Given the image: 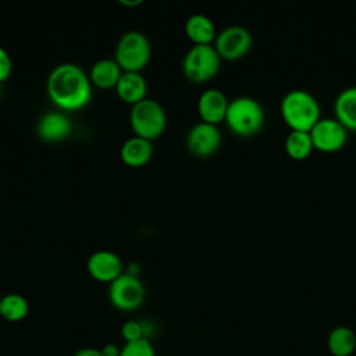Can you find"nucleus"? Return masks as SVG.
Wrapping results in <instances>:
<instances>
[{
	"label": "nucleus",
	"instance_id": "nucleus-26",
	"mask_svg": "<svg viewBox=\"0 0 356 356\" xmlns=\"http://www.w3.org/2000/svg\"><path fill=\"white\" fill-rule=\"evenodd\" d=\"M140 323H142V328H143V338L150 339L154 335V332H156L154 324L152 321H147V320L140 321Z\"/></svg>",
	"mask_w": 356,
	"mask_h": 356
},
{
	"label": "nucleus",
	"instance_id": "nucleus-8",
	"mask_svg": "<svg viewBox=\"0 0 356 356\" xmlns=\"http://www.w3.org/2000/svg\"><path fill=\"white\" fill-rule=\"evenodd\" d=\"M214 47L221 58L234 61L248 54L252 47V35L241 25H231L217 33Z\"/></svg>",
	"mask_w": 356,
	"mask_h": 356
},
{
	"label": "nucleus",
	"instance_id": "nucleus-21",
	"mask_svg": "<svg viewBox=\"0 0 356 356\" xmlns=\"http://www.w3.org/2000/svg\"><path fill=\"white\" fill-rule=\"evenodd\" d=\"M29 305L28 300L19 293H7L1 298L0 316L11 323L24 320L28 316Z\"/></svg>",
	"mask_w": 356,
	"mask_h": 356
},
{
	"label": "nucleus",
	"instance_id": "nucleus-2",
	"mask_svg": "<svg viewBox=\"0 0 356 356\" xmlns=\"http://www.w3.org/2000/svg\"><path fill=\"white\" fill-rule=\"evenodd\" d=\"M280 110L282 120L291 131L310 132L321 118L318 102L305 89H292L286 92L281 100Z\"/></svg>",
	"mask_w": 356,
	"mask_h": 356
},
{
	"label": "nucleus",
	"instance_id": "nucleus-22",
	"mask_svg": "<svg viewBox=\"0 0 356 356\" xmlns=\"http://www.w3.org/2000/svg\"><path fill=\"white\" fill-rule=\"evenodd\" d=\"M120 356H156V352L150 339L142 338L134 342H125Z\"/></svg>",
	"mask_w": 356,
	"mask_h": 356
},
{
	"label": "nucleus",
	"instance_id": "nucleus-7",
	"mask_svg": "<svg viewBox=\"0 0 356 356\" xmlns=\"http://www.w3.org/2000/svg\"><path fill=\"white\" fill-rule=\"evenodd\" d=\"M110 303L122 312L138 309L145 300V286L138 275L122 273L108 285Z\"/></svg>",
	"mask_w": 356,
	"mask_h": 356
},
{
	"label": "nucleus",
	"instance_id": "nucleus-17",
	"mask_svg": "<svg viewBox=\"0 0 356 356\" xmlns=\"http://www.w3.org/2000/svg\"><path fill=\"white\" fill-rule=\"evenodd\" d=\"M122 72L115 58H100L90 67L89 79L95 86L102 89L115 88Z\"/></svg>",
	"mask_w": 356,
	"mask_h": 356
},
{
	"label": "nucleus",
	"instance_id": "nucleus-24",
	"mask_svg": "<svg viewBox=\"0 0 356 356\" xmlns=\"http://www.w3.org/2000/svg\"><path fill=\"white\" fill-rule=\"evenodd\" d=\"M13 70V61L8 51L0 46V83L4 82Z\"/></svg>",
	"mask_w": 356,
	"mask_h": 356
},
{
	"label": "nucleus",
	"instance_id": "nucleus-25",
	"mask_svg": "<svg viewBox=\"0 0 356 356\" xmlns=\"http://www.w3.org/2000/svg\"><path fill=\"white\" fill-rule=\"evenodd\" d=\"M100 352L103 356H120L121 348L115 343H106L103 348H100Z\"/></svg>",
	"mask_w": 356,
	"mask_h": 356
},
{
	"label": "nucleus",
	"instance_id": "nucleus-4",
	"mask_svg": "<svg viewBox=\"0 0 356 356\" xmlns=\"http://www.w3.org/2000/svg\"><path fill=\"white\" fill-rule=\"evenodd\" d=\"M129 122L136 136L153 140L164 132L167 115L157 100L145 97L131 107Z\"/></svg>",
	"mask_w": 356,
	"mask_h": 356
},
{
	"label": "nucleus",
	"instance_id": "nucleus-9",
	"mask_svg": "<svg viewBox=\"0 0 356 356\" xmlns=\"http://www.w3.org/2000/svg\"><path fill=\"white\" fill-rule=\"evenodd\" d=\"M309 134L314 149L324 153L338 152L348 142V129L335 118H320Z\"/></svg>",
	"mask_w": 356,
	"mask_h": 356
},
{
	"label": "nucleus",
	"instance_id": "nucleus-29",
	"mask_svg": "<svg viewBox=\"0 0 356 356\" xmlns=\"http://www.w3.org/2000/svg\"><path fill=\"white\" fill-rule=\"evenodd\" d=\"M0 309H1V296H0Z\"/></svg>",
	"mask_w": 356,
	"mask_h": 356
},
{
	"label": "nucleus",
	"instance_id": "nucleus-20",
	"mask_svg": "<svg viewBox=\"0 0 356 356\" xmlns=\"http://www.w3.org/2000/svg\"><path fill=\"white\" fill-rule=\"evenodd\" d=\"M284 147L286 154L293 160L307 159L314 149L310 134L305 131H291L285 138Z\"/></svg>",
	"mask_w": 356,
	"mask_h": 356
},
{
	"label": "nucleus",
	"instance_id": "nucleus-14",
	"mask_svg": "<svg viewBox=\"0 0 356 356\" xmlns=\"http://www.w3.org/2000/svg\"><path fill=\"white\" fill-rule=\"evenodd\" d=\"M115 92L122 102L134 106L146 97L147 82L140 72L124 71L115 85Z\"/></svg>",
	"mask_w": 356,
	"mask_h": 356
},
{
	"label": "nucleus",
	"instance_id": "nucleus-19",
	"mask_svg": "<svg viewBox=\"0 0 356 356\" xmlns=\"http://www.w3.org/2000/svg\"><path fill=\"white\" fill-rule=\"evenodd\" d=\"M356 348L355 332L343 325L335 327L328 335V350L332 356H350Z\"/></svg>",
	"mask_w": 356,
	"mask_h": 356
},
{
	"label": "nucleus",
	"instance_id": "nucleus-6",
	"mask_svg": "<svg viewBox=\"0 0 356 356\" xmlns=\"http://www.w3.org/2000/svg\"><path fill=\"white\" fill-rule=\"evenodd\" d=\"M221 57L213 44H193L182 58V72L191 82L211 79L220 70Z\"/></svg>",
	"mask_w": 356,
	"mask_h": 356
},
{
	"label": "nucleus",
	"instance_id": "nucleus-5",
	"mask_svg": "<svg viewBox=\"0 0 356 356\" xmlns=\"http://www.w3.org/2000/svg\"><path fill=\"white\" fill-rule=\"evenodd\" d=\"M150 42L145 33L128 31L118 39L114 58L122 71L140 72L150 60Z\"/></svg>",
	"mask_w": 356,
	"mask_h": 356
},
{
	"label": "nucleus",
	"instance_id": "nucleus-28",
	"mask_svg": "<svg viewBox=\"0 0 356 356\" xmlns=\"http://www.w3.org/2000/svg\"><path fill=\"white\" fill-rule=\"evenodd\" d=\"M120 3L125 6H138L142 3V0H120Z\"/></svg>",
	"mask_w": 356,
	"mask_h": 356
},
{
	"label": "nucleus",
	"instance_id": "nucleus-1",
	"mask_svg": "<svg viewBox=\"0 0 356 356\" xmlns=\"http://www.w3.org/2000/svg\"><path fill=\"white\" fill-rule=\"evenodd\" d=\"M50 100L63 110H78L92 99V82L89 75L74 63L56 65L46 82Z\"/></svg>",
	"mask_w": 356,
	"mask_h": 356
},
{
	"label": "nucleus",
	"instance_id": "nucleus-13",
	"mask_svg": "<svg viewBox=\"0 0 356 356\" xmlns=\"http://www.w3.org/2000/svg\"><path fill=\"white\" fill-rule=\"evenodd\" d=\"M228 103L227 96L220 89L211 88L203 90L197 99V111L202 121L214 125L224 121Z\"/></svg>",
	"mask_w": 356,
	"mask_h": 356
},
{
	"label": "nucleus",
	"instance_id": "nucleus-11",
	"mask_svg": "<svg viewBox=\"0 0 356 356\" xmlns=\"http://www.w3.org/2000/svg\"><path fill=\"white\" fill-rule=\"evenodd\" d=\"M86 270L93 280L110 284L122 274V260L111 250H97L88 257Z\"/></svg>",
	"mask_w": 356,
	"mask_h": 356
},
{
	"label": "nucleus",
	"instance_id": "nucleus-30",
	"mask_svg": "<svg viewBox=\"0 0 356 356\" xmlns=\"http://www.w3.org/2000/svg\"><path fill=\"white\" fill-rule=\"evenodd\" d=\"M0 95H1V83H0Z\"/></svg>",
	"mask_w": 356,
	"mask_h": 356
},
{
	"label": "nucleus",
	"instance_id": "nucleus-12",
	"mask_svg": "<svg viewBox=\"0 0 356 356\" xmlns=\"http://www.w3.org/2000/svg\"><path fill=\"white\" fill-rule=\"evenodd\" d=\"M72 131L71 120L63 111H46L36 122V134L46 142H58L65 139Z\"/></svg>",
	"mask_w": 356,
	"mask_h": 356
},
{
	"label": "nucleus",
	"instance_id": "nucleus-18",
	"mask_svg": "<svg viewBox=\"0 0 356 356\" xmlns=\"http://www.w3.org/2000/svg\"><path fill=\"white\" fill-rule=\"evenodd\" d=\"M185 33L195 44H211L217 32L214 22L204 14H192L185 22Z\"/></svg>",
	"mask_w": 356,
	"mask_h": 356
},
{
	"label": "nucleus",
	"instance_id": "nucleus-27",
	"mask_svg": "<svg viewBox=\"0 0 356 356\" xmlns=\"http://www.w3.org/2000/svg\"><path fill=\"white\" fill-rule=\"evenodd\" d=\"M74 356H103L97 348H82L74 353Z\"/></svg>",
	"mask_w": 356,
	"mask_h": 356
},
{
	"label": "nucleus",
	"instance_id": "nucleus-3",
	"mask_svg": "<svg viewBox=\"0 0 356 356\" xmlns=\"http://www.w3.org/2000/svg\"><path fill=\"white\" fill-rule=\"evenodd\" d=\"M224 121L232 134L242 138L254 136L263 128L264 110L254 97L239 96L228 103Z\"/></svg>",
	"mask_w": 356,
	"mask_h": 356
},
{
	"label": "nucleus",
	"instance_id": "nucleus-10",
	"mask_svg": "<svg viewBox=\"0 0 356 356\" xmlns=\"http://www.w3.org/2000/svg\"><path fill=\"white\" fill-rule=\"evenodd\" d=\"M186 147L196 157L214 154L221 145V132L217 125L204 121L196 122L186 134Z\"/></svg>",
	"mask_w": 356,
	"mask_h": 356
},
{
	"label": "nucleus",
	"instance_id": "nucleus-16",
	"mask_svg": "<svg viewBox=\"0 0 356 356\" xmlns=\"http://www.w3.org/2000/svg\"><path fill=\"white\" fill-rule=\"evenodd\" d=\"M335 120L348 131H356V86L341 90L334 102Z\"/></svg>",
	"mask_w": 356,
	"mask_h": 356
},
{
	"label": "nucleus",
	"instance_id": "nucleus-23",
	"mask_svg": "<svg viewBox=\"0 0 356 356\" xmlns=\"http://www.w3.org/2000/svg\"><path fill=\"white\" fill-rule=\"evenodd\" d=\"M121 337L125 342H134L143 338L142 323L138 320H128L121 327Z\"/></svg>",
	"mask_w": 356,
	"mask_h": 356
},
{
	"label": "nucleus",
	"instance_id": "nucleus-15",
	"mask_svg": "<svg viewBox=\"0 0 356 356\" xmlns=\"http://www.w3.org/2000/svg\"><path fill=\"white\" fill-rule=\"evenodd\" d=\"M122 161L129 167H140L146 164L153 156V145L152 140L140 138V136H131L128 138L120 150Z\"/></svg>",
	"mask_w": 356,
	"mask_h": 356
}]
</instances>
